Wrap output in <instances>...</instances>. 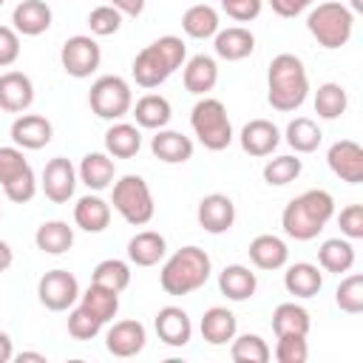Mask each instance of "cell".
<instances>
[{
	"label": "cell",
	"mask_w": 363,
	"mask_h": 363,
	"mask_svg": "<svg viewBox=\"0 0 363 363\" xmlns=\"http://www.w3.org/2000/svg\"><path fill=\"white\" fill-rule=\"evenodd\" d=\"M332 216H335V199H332V193L329 190H320V187H312V190L295 196L284 207L281 227L295 241H312L332 221Z\"/></svg>",
	"instance_id": "cell-1"
},
{
	"label": "cell",
	"mask_w": 363,
	"mask_h": 363,
	"mask_svg": "<svg viewBox=\"0 0 363 363\" xmlns=\"http://www.w3.org/2000/svg\"><path fill=\"white\" fill-rule=\"evenodd\" d=\"M187 57V45L182 37H173V34H164L159 40H153L150 45H145L133 65H130V74L136 79L139 88H159L164 79H170L182 62Z\"/></svg>",
	"instance_id": "cell-2"
},
{
	"label": "cell",
	"mask_w": 363,
	"mask_h": 363,
	"mask_svg": "<svg viewBox=\"0 0 363 363\" xmlns=\"http://www.w3.org/2000/svg\"><path fill=\"white\" fill-rule=\"evenodd\" d=\"M306 94H309V77H306L301 57L295 54L272 57L269 71H267V102L275 111L289 113L306 102Z\"/></svg>",
	"instance_id": "cell-3"
},
{
	"label": "cell",
	"mask_w": 363,
	"mask_h": 363,
	"mask_svg": "<svg viewBox=\"0 0 363 363\" xmlns=\"http://www.w3.org/2000/svg\"><path fill=\"white\" fill-rule=\"evenodd\" d=\"M210 272H213L210 255L201 247H193L190 244V247L176 250L162 264L159 284H162V289L167 295H190V292L201 289L210 281Z\"/></svg>",
	"instance_id": "cell-4"
},
{
	"label": "cell",
	"mask_w": 363,
	"mask_h": 363,
	"mask_svg": "<svg viewBox=\"0 0 363 363\" xmlns=\"http://www.w3.org/2000/svg\"><path fill=\"white\" fill-rule=\"evenodd\" d=\"M306 28L318 40V45L343 48L352 40V31H354V14L349 11V6H343L337 0L318 3L306 17Z\"/></svg>",
	"instance_id": "cell-5"
},
{
	"label": "cell",
	"mask_w": 363,
	"mask_h": 363,
	"mask_svg": "<svg viewBox=\"0 0 363 363\" xmlns=\"http://www.w3.org/2000/svg\"><path fill=\"white\" fill-rule=\"evenodd\" d=\"M190 125L207 150H224L233 142V125L227 108L216 96H201L190 111Z\"/></svg>",
	"instance_id": "cell-6"
},
{
	"label": "cell",
	"mask_w": 363,
	"mask_h": 363,
	"mask_svg": "<svg viewBox=\"0 0 363 363\" xmlns=\"http://www.w3.org/2000/svg\"><path fill=\"white\" fill-rule=\"evenodd\" d=\"M111 204L113 210L133 227H142L153 218L156 213V204H153V196H150V187L142 176H122L116 184H113V196H111Z\"/></svg>",
	"instance_id": "cell-7"
},
{
	"label": "cell",
	"mask_w": 363,
	"mask_h": 363,
	"mask_svg": "<svg viewBox=\"0 0 363 363\" xmlns=\"http://www.w3.org/2000/svg\"><path fill=\"white\" fill-rule=\"evenodd\" d=\"M0 184H3L6 199L14 204H26L37 193V176L17 145L0 147Z\"/></svg>",
	"instance_id": "cell-8"
},
{
	"label": "cell",
	"mask_w": 363,
	"mask_h": 363,
	"mask_svg": "<svg viewBox=\"0 0 363 363\" xmlns=\"http://www.w3.org/2000/svg\"><path fill=\"white\" fill-rule=\"evenodd\" d=\"M88 105L91 111L105 119V122H116L122 119L125 113H130V105H133V94H130V85L116 77V74H105L99 77L91 91H88Z\"/></svg>",
	"instance_id": "cell-9"
},
{
	"label": "cell",
	"mask_w": 363,
	"mask_h": 363,
	"mask_svg": "<svg viewBox=\"0 0 363 363\" xmlns=\"http://www.w3.org/2000/svg\"><path fill=\"white\" fill-rule=\"evenodd\" d=\"M60 62H62V68H65L68 77L85 79V77H91V74L99 68V62H102V48H99V43H96L94 37H88V34H74V37H68V40L62 43V48H60Z\"/></svg>",
	"instance_id": "cell-10"
},
{
	"label": "cell",
	"mask_w": 363,
	"mask_h": 363,
	"mask_svg": "<svg viewBox=\"0 0 363 363\" xmlns=\"http://www.w3.org/2000/svg\"><path fill=\"white\" fill-rule=\"evenodd\" d=\"M37 298L51 312H65L79 301V281L68 269H48L37 284Z\"/></svg>",
	"instance_id": "cell-11"
},
{
	"label": "cell",
	"mask_w": 363,
	"mask_h": 363,
	"mask_svg": "<svg viewBox=\"0 0 363 363\" xmlns=\"http://www.w3.org/2000/svg\"><path fill=\"white\" fill-rule=\"evenodd\" d=\"M77 179H79V176H77V167L71 164V159L54 156V159L45 162L40 184H43V193H45L48 201L65 204V201L74 196V190H77Z\"/></svg>",
	"instance_id": "cell-12"
},
{
	"label": "cell",
	"mask_w": 363,
	"mask_h": 363,
	"mask_svg": "<svg viewBox=\"0 0 363 363\" xmlns=\"http://www.w3.org/2000/svg\"><path fill=\"white\" fill-rule=\"evenodd\" d=\"M196 218H199V227L210 235H221L227 233L233 224H235V204L230 196L224 193H210L199 201V210H196Z\"/></svg>",
	"instance_id": "cell-13"
},
{
	"label": "cell",
	"mask_w": 363,
	"mask_h": 363,
	"mask_svg": "<svg viewBox=\"0 0 363 363\" xmlns=\"http://www.w3.org/2000/svg\"><path fill=\"white\" fill-rule=\"evenodd\" d=\"M326 162L329 170L349 184H360L363 182V147L352 139H340L326 150Z\"/></svg>",
	"instance_id": "cell-14"
},
{
	"label": "cell",
	"mask_w": 363,
	"mask_h": 363,
	"mask_svg": "<svg viewBox=\"0 0 363 363\" xmlns=\"http://www.w3.org/2000/svg\"><path fill=\"white\" fill-rule=\"evenodd\" d=\"M156 335L164 346H187L190 337H193V323H190V315L182 309V306H162L156 312Z\"/></svg>",
	"instance_id": "cell-15"
},
{
	"label": "cell",
	"mask_w": 363,
	"mask_h": 363,
	"mask_svg": "<svg viewBox=\"0 0 363 363\" xmlns=\"http://www.w3.org/2000/svg\"><path fill=\"white\" fill-rule=\"evenodd\" d=\"M147 332L139 320H116L108 332H105V349L113 357H133L145 349Z\"/></svg>",
	"instance_id": "cell-16"
},
{
	"label": "cell",
	"mask_w": 363,
	"mask_h": 363,
	"mask_svg": "<svg viewBox=\"0 0 363 363\" xmlns=\"http://www.w3.org/2000/svg\"><path fill=\"white\" fill-rule=\"evenodd\" d=\"M51 6L43 0H23L11 11V28L23 37H40L51 28Z\"/></svg>",
	"instance_id": "cell-17"
},
{
	"label": "cell",
	"mask_w": 363,
	"mask_h": 363,
	"mask_svg": "<svg viewBox=\"0 0 363 363\" xmlns=\"http://www.w3.org/2000/svg\"><path fill=\"white\" fill-rule=\"evenodd\" d=\"M51 136H54V128L40 113H23L11 122V142L23 150H40L51 142Z\"/></svg>",
	"instance_id": "cell-18"
},
{
	"label": "cell",
	"mask_w": 363,
	"mask_h": 363,
	"mask_svg": "<svg viewBox=\"0 0 363 363\" xmlns=\"http://www.w3.org/2000/svg\"><path fill=\"white\" fill-rule=\"evenodd\" d=\"M34 102V82L23 71L0 74V108L9 113H23Z\"/></svg>",
	"instance_id": "cell-19"
},
{
	"label": "cell",
	"mask_w": 363,
	"mask_h": 363,
	"mask_svg": "<svg viewBox=\"0 0 363 363\" xmlns=\"http://www.w3.org/2000/svg\"><path fill=\"white\" fill-rule=\"evenodd\" d=\"M213 48H216V57H221L227 62H238L255 51V37L244 26H227V28L216 31Z\"/></svg>",
	"instance_id": "cell-20"
},
{
	"label": "cell",
	"mask_w": 363,
	"mask_h": 363,
	"mask_svg": "<svg viewBox=\"0 0 363 363\" xmlns=\"http://www.w3.org/2000/svg\"><path fill=\"white\" fill-rule=\"evenodd\" d=\"M238 142L250 156H269L281 145V130L269 119H252L241 128Z\"/></svg>",
	"instance_id": "cell-21"
},
{
	"label": "cell",
	"mask_w": 363,
	"mask_h": 363,
	"mask_svg": "<svg viewBox=\"0 0 363 363\" xmlns=\"http://www.w3.org/2000/svg\"><path fill=\"white\" fill-rule=\"evenodd\" d=\"M150 150L159 162L164 164H184L187 159H193V142L190 136L179 133V130H156V136L150 139Z\"/></svg>",
	"instance_id": "cell-22"
},
{
	"label": "cell",
	"mask_w": 363,
	"mask_h": 363,
	"mask_svg": "<svg viewBox=\"0 0 363 363\" xmlns=\"http://www.w3.org/2000/svg\"><path fill=\"white\" fill-rule=\"evenodd\" d=\"M218 289H221V295H224L227 301L241 303V301H247V298L255 295L258 278H255V272H252L250 267H244V264H230V267H224V269L218 272Z\"/></svg>",
	"instance_id": "cell-23"
},
{
	"label": "cell",
	"mask_w": 363,
	"mask_h": 363,
	"mask_svg": "<svg viewBox=\"0 0 363 363\" xmlns=\"http://www.w3.org/2000/svg\"><path fill=\"white\" fill-rule=\"evenodd\" d=\"M167 255V241L156 230H142L128 241V258L136 267H156Z\"/></svg>",
	"instance_id": "cell-24"
},
{
	"label": "cell",
	"mask_w": 363,
	"mask_h": 363,
	"mask_svg": "<svg viewBox=\"0 0 363 363\" xmlns=\"http://www.w3.org/2000/svg\"><path fill=\"white\" fill-rule=\"evenodd\" d=\"M201 337L210 343V346H227L233 337H235V329H238V320L235 315L227 309V306H210L204 315H201Z\"/></svg>",
	"instance_id": "cell-25"
},
{
	"label": "cell",
	"mask_w": 363,
	"mask_h": 363,
	"mask_svg": "<svg viewBox=\"0 0 363 363\" xmlns=\"http://www.w3.org/2000/svg\"><path fill=\"white\" fill-rule=\"evenodd\" d=\"M182 79H184V88H187L190 94H196V96H207V94L216 88V82H218V65H216L213 57H207V54H196V57L187 60Z\"/></svg>",
	"instance_id": "cell-26"
},
{
	"label": "cell",
	"mask_w": 363,
	"mask_h": 363,
	"mask_svg": "<svg viewBox=\"0 0 363 363\" xmlns=\"http://www.w3.org/2000/svg\"><path fill=\"white\" fill-rule=\"evenodd\" d=\"M74 224L85 233H102L108 224H111V204L96 196V193H88L82 199H77L74 204Z\"/></svg>",
	"instance_id": "cell-27"
},
{
	"label": "cell",
	"mask_w": 363,
	"mask_h": 363,
	"mask_svg": "<svg viewBox=\"0 0 363 363\" xmlns=\"http://www.w3.org/2000/svg\"><path fill=\"white\" fill-rule=\"evenodd\" d=\"M250 261L258 267V269H281L286 267V258H289V250L284 244V238L272 235V233H264V235H255L250 241Z\"/></svg>",
	"instance_id": "cell-28"
},
{
	"label": "cell",
	"mask_w": 363,
	"mask_h": 363,
	"mask_svg": "<svg viewBox=\"0 0 363 363\" xmlns=\"http://www.w3.org/2000/svg\"><path fill=\"white\" fill-rule=\"evenodd\" d=\"M284 286L295 298H315L323 286V272L309 261L289 264L286 272H284Z\"/></svg>",
	"instance_id": "cell-29"
},
{
	"label": "cell",
	"mask_w": 363,
	"mask_h": 363,
	"mask_svg": "<svg viewBox=\"0 0 363 363\" xmlns=\"http://www.w3.org/2000/svg\"><path fill=\"white\" fill-rule=\"evenodd\" d=\"M142 147V133H139V125H130V122H113L108 130H105V153L113 156V159H130L136 156Z\"/></svg>",
	"instance_id": "cell-30"
},
{
	"label": "cell",
	"mask_w": 363,
	"mask_h": 363,
	"mask_svg": "<svg viewBox=\"0 0 363 363\" xmlns=\"http://www.w3.org/2000/svg\"><path fill=\"white\" fill-rule=\"evenodd\" d=\"M113 173H116V167H113V159L108 153H85L79 167H77L79 182L96 193L113 184Z\"/></svg>",
	"instance_id": "cell-31"
},
{
	"label": "cell",
	"mask_w": 363,
	"mask_h": 363,
	"mask_svg": "<svg viewBox=\"0 0 363 363\" xmlns=\"http://www.w3.org/2000/svg\"><path fill=\"white\" fill-rule=\"evenodd\" d=\"M130 111L136 125L147 130H162L173 116V108L162 94H145L142 99H136V105H130Z\"/></svg>",
	"instance_id": "cell-32"
},
{
	"label": "cell",
	"mask_w": 363,
	"mask_h": 363,
	"mask_svg": "<svg viewBox=\"0 0 363 363\" xmlns=\"http://www.w3.org/2000/svg\"><path fill=\"white\" fill-rule=\"evenodd\" d=\"M34 244L40 252L45 255H62L74 247V227H68V221H43L34 233Z\"/></svg>",
	"instance_id": "cell-33"
},
{
	"label": "cell",
	"mask_w": 363,
	"mask_h": 363,
	"mask_svg": "<svg viewBox=\"0 0 363 363\" xmlns=\"http://www.w3.org/2000/svg\"><path fill=\"white\" fill-rule=\"evenodd\" d=\"M182 28L187 37L193 40H207V37H216V31L221 28L218 23V11L207 3H196L190 6L184 14H182Z\"/></svg>",
	"instance_id": "cell-34"
},
{
	"label": "cell",
	"mask_w": 363,
	"mask_h": 363,
	"mask_svg": "<svg viewBox=\"0 0 363 363\" xmlns=\"http://www.w3.org/2000/svg\"><path fill=\"white\" fill-rule=\"evenodd\" d=\"M318 264L326 269V272H349L354 267V247L349 238H326L318 250Z\"/></svg>",
	"instance_id": "cell-35"
},
{
	"label": "cell",
	"mask_w": 363,
	"mask_h": 363,
	"mask_svg": "<svg viewBox=\"0 0 363 363\" xmlns=\"http://www.w3.org/2000/svg\"><path fill=\"white\" fill-rule=\"evenodd\" d=\"M309 326H312L309 312L295 301L278 303L272 312V332L275 335H309Z\"/></svg>",
	"instance_id": "cell-36"
},
{
	"label": "cell",
	"mask_w": 363,
	"mask_h": 363,
	"mask_svg": "<svg viewBox=\"0 0 363 363\" xmlns=\"http://www.w3.org/2000/svg\"><path fill=\"white\" fill-rule=\"evenodd\" d=\"M79 303H82L85 309H91L102 323H108V320H113L116 312H119V292H113V289H108V286L91 281V286H88L85 292H79Z\"/></svg>",
	"instance_id": "cell-37"
},
{
	"label": "cell",
	"mask_w": 363,
	"mask_h": 363,
	"mask_svg": "<svg viewBox=\"0 0 363 363\" xmlns=\"http://www.w3.org/2000/svg\"><path fill=\"white\" fill-rule=\"evenodd\" d=\"M320 139H323V133H320L318 122L309 119V116H295L286 125V145L295 153H312V150H318Z\"/></svg>",
	"instance_id": "cell-38"
},
{
	"label": "cell",
	"mask_w": 363,
	"mask_h": 363,
	"mask_svg": "<svg viewBox=\"0 0 363 363\" xmlns=\"http://www.w3.org/2000/svg\"><path fill=\"white\" fill-rule=\"evenodd\" d=\"M349 108V96H346V88L337 85V82H323L318 85L315 91V113L320 119H337L343 116Z\"/></svg>",
	"instance_id": "cell-39"
},
{
	"label": "cell",
	"mask_w": 363,
	"mask_h": 363,
	"mask_svg": "<svg viewBox=\"0 0 363 363\" xmlns=\"http://www.w3.org/2000/svg\"><path fill=\"white\" fill-rule=\"evenodd\" d=\"M230 357L235 363H267L272 357V352L261 335L247 332V335H238L230 340Z\"/></svg>",
	"instance_id": "cell-40"
},
{
	"label": "cell",
	"mask_w": 363,
	"mask_h": 363,
	"mask_svg": "<svg viewBox=\"0 0 363 363\" xmlns=\"http://www.w3.org/2000/svg\"><path fill=\"white\" fill-rule=\"evenodd\" d=\"M91 281L94 284H102V286H108L113 292H122L130 284V267L125 261H119V258H105V261H99L94 267Z\"/></svg>",
	"instance_id": "cell-41"
},
{
	"label": "cell",
	"mask_w": 363,
	"mask_h": 363,
	"mask_svg": "<svg viewBox=\"0 0 363 363\" xmlns=\"http://www.w3.org/2000/svg\"><path fill=\"white\" fill-rule=\"evenodd\" d=\"M301 170H303V162L298 156H289V153L286 156H275V159H269L264 164V182L269 187H284V184L295 182L301 176Z\"/></svg>",
	"instance_id": "cell-42"
},
{
	"label": "cell",
	"mask_w": 363,
	"mask_h": 363,
	"mask_svg": "<svg viewBox=\"0 0 363 363\" xmlns=\"http://www.w3.org/2000/svg\"><path fill=\"white\" fill-rule=\"evenodd\" d=\"M335 303L349 312V315H360L363 312V275H346L337 289H335Z\"/></svg>",
	"instance_id": "cell-43"
},
{
	"label": "cell",
	"mask_w": 363,
	"mask_h": 363,
	"mask_svg": "<svg viewBox=\"0 0 363 363\" xmlns=\"http://www.w3.org/2000/svg\"><path fill=\"white\" fill-rule=\"evenodd\" d=\"M102 326L105 323L91 309H85L82 303L79 306H71V312H68V335L74 340H91V337H96L102 332Z\"/></svg>",
	"instance_id": "cell-44"
},
{
	"label": "cell",
	"mask_w": 363,
	"mask_h": 363,
	"mask_svg": "<svg viewBox=\"0 0 363 363\" xmlns=\"http://www.w3.org/2000/svg\"><path fill=\"white\" fill-rule=\"evenodd\" d=\"M119 26H122V14L111 3L108 6H96L88 14V28H91L94 37H111V34L119 31Z\"/></svg>",
	"instance_id": "cell-45"
},
{
	"label": "cell",
	"mask_w": 363,
	"mask_h": 363,
	"mask_svg": "<svg viewBox=\"0 0 363 363\" xmlns=\"http://www.w3.org/2000/svg\"><path fill=\"white\" fill-rule=\"evenodd\" d=\"M306 357H309L306 335H278V343H275L278 363H303Z\"/></svg>",
	"instance_id": "cell-46"
},
{
	"label": "cell",
	"mask_w": 363,
	"mask_h": 363,
	"mask_svg": "<svg viewBox=\"0 0 363 363\" xmlns=\"http://www.w3.org/2000/svg\"><path fill=\"white\" fill-rule=\"evenodd\" d=\"M337 224H340V233L349 241L363 238V207L360 204H346L340 210V216H337Z\"/></svg>",
	"instance_id": "cell-47"
},
{
	"label": "cell",
	"mask_w": 363,
	"mask_h": 363,
	"mask_svg": "<svg viewBox=\"0 0 363 363\" xmlns=\"http://www.w3.org/2000/svg\"><path fill=\"white\" fill-rule=\"evenodd\" d=\"M218 3L227 11V17H233L235 23H250L261 14V0H218Z\"/></svg>",
	"instance_id": "cell-48"
},
{
	"label": "cell",
	"mask_w": 363,
	"mask_h": 363,
	"mask_svg": "<svg viewBox=\"0 0 363 363\" xmlns=\"http://www.w3.org/2000/svg\"><path fill=\"white\" fill-rule=\"evenodd\" d=\"M20 57V34L9 26H0V68L14 65Z\"/></svg>",
	"instance_id": "cell-49"
},
{
	"label": "cell",
	"mask_w": 363,
	"mask_h": 363,
	"mask_svg": "<svg viewBox=\"0 0 363 363\" xmlns=\"http://www.w3.org/2000/svg\"><path fill=\"white\" fill-rule=\"evenodd\" d=\"M269 6L278 17H298L312 6V0H269Z\"/></svg>",
	"instance_id": "cell-50"
},
{
	"label": "cell",
	"mask_w": 363,
	"mask_h": 363,
	"mask_svg": "<svg viewBox=\"0 0 363 363\" xmlns=\"http://www.w3.org/2000/svg\"><path fill=\"white\" fill-rule=\"evenodd\" d=\"M111 6L122 14V17H139L145 11V0H111Z\"/></svg>",
	"instance_id": "cell-51"
},
{
	"label": "cell",
	"mask_w": 363,
	"mask_h": 363,
	"mask_svg": "<svg viewBox=\"0 0 363 363\" xmlns=\"http://www.w3.org/2000/svg\"><path fill=\"white\" fill-rule=\"evenodd\" d=\"M14 357V346H11V337L6 332H0V363H9Z\"/></svg>",
	"instance_id": "cell-52"
},
{
	"label": "cell",
	"mask_w": 363,
	"mask_h": 363,
	"mask_svg": "<svg viewBox=\"0 0 363 363\" xmlns=\"http://www.w3.org/2000/svg\"><path fill=\"white\" fill-rule=\"evenodd\" d=\"M11 261H14V250L0 238V272H6L11 267Z\"/></svg>",
	"instance_id": "cell-53"
},
{
	"label": "cell",
	"mask_w": 363,
	"mask_h": 363,
	"mask_svg": "<svg viewBox=\"0 0 363 363\" xmlns=\"http://www.w3.org/2000/svg\"><path fill=\"white\" fill-rule=\"evenodd\" d=\"M14 357H17L20 363H23V360H37V363H45V354H43V352H20V354H14Z\"/></svg>",
	"instance_id": "cell-54"
},
{
	"label": "cell",
	"mask_w": 363,
	"mask_h": 363,
	"mask_svg": "<svg viewBox=\"0 0 363 363\" xmlns=\"http://www.w3.org/2000/svg\"><path fill=\"white\" fill-rule=\"evenodd\" d=\"M349 6H352V9H349L352 14H354V11H357V14L363 11V0H349Z\"/></svg>",
	"instance_id": "cell-55"
},
{
	"label": "cell",
	"mask_w": 363,
	"mask_h": 363,
	"mask_svg": "<svg viewBox=\"0 0 363 363\" xmlns=\"http://www.w3.org/2000/svg\"><path fill=\"white\" fill-rule=\"evenodd\" d=\"M3 3H6V0H0V6H3Z\"/></svg>",
	"instance_id": "cell-56"
},
{
	"label": "cell",
	"mask_w": 363,
	"mask_h": 363,
	"mask_svg": "<svg viewBox=\"0 0 363 363\" xmlns=\"http://www.w3.org/2000/svg\"><path fill=\"white\" fill-rule=\"evenodd\" d=\"M0 218H3V210H0Z\"/></svg>",
	"instance_id": "cell-57"
}]
</instances>
